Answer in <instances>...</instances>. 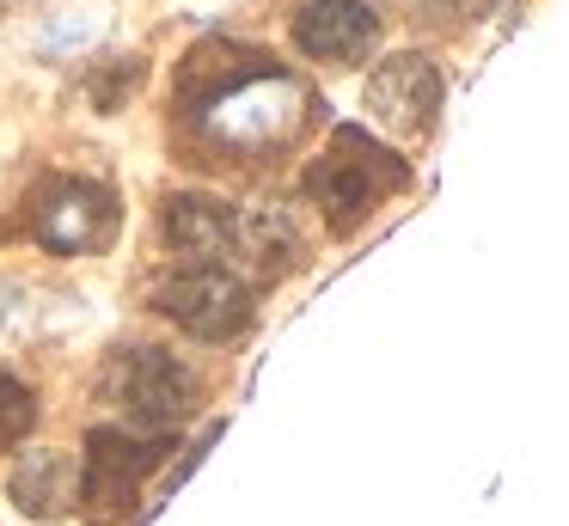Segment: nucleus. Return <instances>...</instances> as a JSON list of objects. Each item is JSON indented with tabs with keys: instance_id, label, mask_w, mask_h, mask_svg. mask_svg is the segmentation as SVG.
Segmentation results:
<instances>
[{
	"instance_id": "11",
	"label": "nucleus",
	"mask_w": 569,
	"mask_h": 526,
	"mask_svg": "<svg viewBox=\"0 0 569 526\" xmlns=\"http://www.w3.org/2000/svg\"><path fill=\"white\" fill-rule=\"evenodd\" d=\"M233 251L246 257L251 269L276 276L300 257V239H295V220L276 215V208H239V227H233Z\"/></svg>"
},
{
	"instance_id": "6",
	"label": "nucleus",
	"mask_w": 569,
	"mask_h": 526,
	"mask_svg": "<svg viewBox=\"0 0 569 526\" xmlns=\"http://www.w3.org/2000/svg\"><path fill=\"white\" fill-rule=\"evenodd\" d=\"M31 232H38V245H50L62 257L99 251L117 232V196L87 178H50L31 196Z\"/></svg>"
},
{
	"instance_id": "9",
	"label": "nucleus",
	"mask_w": 569,
	"mask_h": 526,
	"mask_svg": "<svg viewBox=\"0 0 569 526\" xmlns=\"http://www.w3.org/2000/svg\"><path fill=\"white\" fill-rule=\"evenodd\" d=\"M233 227H239V208L221 202V196H202V190L166 196V208H160V239L172 245L184 264H214V257H227L233 251Z\"/></svg>"
},
{
	"instance_id": "1",
	"label": "nucleus",
	"mask_w": 569,
	"mask_h": 526,
	"mask_svg": "<svg viewBox=\"0 0 569 526\" xmlns=\"http://www.w3.org/2000/svg\"><path fill=\"white\" fill-rule=\"evenodd\" d=\"M312 110L307 86L276 56L246 43H197L178 68V117L214 147H282Z\"/></svg>"
},
{
	"instance_id": "13",
	"label": "nucleus",
	"mask_w": 569,
	"mask_h": 526,
	"mask_svg": "<svg viewBox=\"0 0 569 526\" xmlns=\"http://www.w3.org/2000/svg\"><path fill=\"white\" fill-rule=\"evenodd\" d=\"M422 7H447V0H422Z\"/></svg>"
},
{
	"instance_id": "3",
	"label": "nucleus",
	"mask_w": 569,
	"mask_h": 526,
	"mask_svg": "<svg viewBox=\"0 0 569 526\" xmlns=\"http://www.w3.org/2000/svg\"><path fill=\"white\" fill-rule=\"evenodd\" d=\"M153 312L172 318L184 337L197 343H233L251 330L258 300H251V281L227 264H178L172 276H160L153 288Z\"/></svg>"
},
{
	"instance_id": "8",
	"label": "nucleus",
	"mask_w": 569,
	"mask_h": 526,
	"mask_svg": "<svg viewBox=\"0 0 569 526\" xmlns=\"http://www.w3.org/2000/svg\"><path fill=\"white\" fill-rule=\"evenodd\" d=\"M380 37V19L361 0H300L295 12V49L312 61H361Z\"/></svg>"
},
{
	"instance_id": "2",
	"label": "nucleus",
	"mask_w": 569,
	"mask_h": 526,
	"mask_svg": "<svg viewBox=\"0 0 569 526\" xmlns=\"http://www.w3.org/2000/svg\"><path fill=\"white\" fill-rule=\"evenodd\" d=\"M405 183H410V166L392 147L373 141L368 129H356V122H343V129L325 141V153L307 166V196H312V208L331 220V232H356L361 220H368L392 190H405Z\"/></svg>"
},
{
	"instance_id": "4",
	"label": "nucleus",
	"mask_w": 569,
	"mask_h": 526,
	"mask_svg": "<svg viewBox=\"0 0 569 526\" xmlns=\"http://www.w3.org/2000/svg\"><path fill=\"white\" fill-rule=\"evenodd\" d=\"M172 453V435H136L123 423H99L87 435V453H80V502L99 526L123 520L141 502V484L166 465Z\"/></svg>"
},
{
	"instance_id": "10",
	"label": "nucleus",
	"mask_w": 569,
	"mask_h": 526,
	"mask_svg": "<svg viewBox=\"0 0 569 526\" xmlns=\"http://www.w3.org/2000/svg\"><path fill=\"white\" fill-rule=\"evenodd\" d=\"M13 502L26 514H62L68 502H80V472L62 453H26L13 465Z\"/></svg>"
},
{
	"instance_id": "7",
	"label": "nucleus",
	"mask_w": 569,
	"mask_h": 526,
	"mask_svg": "<svg viewBox=\"0 0 569 526\" xmlns=\"http://www.w3.org/2000/svg\"><path fill=\"white\" fill-rule=\"evenodd\" d=\"M368 110L380 129L392 135H422L435 129V110H441V73L429 56H392L373 68L368 80Z\"/></svg>"
},
{
	"instance_id": "12",
	"label": "nucleus",
	"mask_w": 569,
	"mask_h": 526,
	"mask_svg": "<svg viewBox=\"0 0 569 526\" xmlns=\"http://www.w3.org/2000/svg\"><path fill=\"white\" fill-rule=\"evenodd\" d=\"M31 428H38V391L0 367V453H13Z\"/></svg>"
},
{
	"instance_id": "5",
	"label": "nucleus",
	"mask_w": 569,
	"mask_h": 526,
	"mask_svg": "<svg viewBox=\"0 0 569 526\" xmlns=\"http://www.w3.org/2000/svg\"><path fill=\"white\" fill-rule=\"evenodd\" d=\"M104 391L136 435H178V423L197 410V374L172 349H123L104 374Z\"/></svg>"
}]
</instances>
